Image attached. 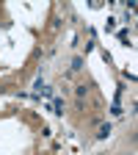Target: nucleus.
<instances>
[{
    "label": "nucleus",
    "mask_w": 138,
    "mask_h": 155,
    "mask_svg": "<svg viewBox=\"0 0 138 155\" xmlns=\"http://www.w3.org/2000/svg\"><path fill=\"white\" fill-rule=\"evenodd\" d=\"M80 67H83V58H75V61H72V69L77 72V69H80Z\"/></svg>",
    "instance_id": "nucleus-2"
},
{
    "label": "nucleus",
    "mask_w": 138,
    "mask_h": 155,
    "mask_svg": "<svg viewBox=\"0 0 138 155\" xmlns=\"http://www.w3.org/2000/svg\"><path fill=\"white\" fill-rule=\"evenodd\" d=\"M108 133H111V125H102V127H100V133H97V136H100V139H105Z\"/></svg>",
    "instance_id": "nucleus-1"
}]
</instances>
